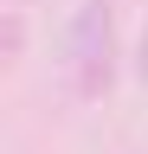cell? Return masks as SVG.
I'll list each match as a JSON object with an SVG mask.
<instances>
[{
  "label": "cell",
  "instance_id": "obj_1",
  "mask_svg": "<svg viewBox=\"0 0 148 154\" xmlns=\"http://www.w3.org/2000/svg\"><path fill=\"white\" fill-rule=\"evenodd\" d=\"M65 77L77 96H103L109 77H116V19H109V0H84L77 19L65 32Z\"/></svg>",
  "mask_w": 148,
  "mask_h": 154
},
{
  "label": "cell",
  "instance_id": "obj_2",
  "mask_svg": "<svg viewBox=\"0 0 148 154\" xmlns=\"http://www.w3.org/2000/svg\"><path fill=\"white\" fill-rule=\"evenodd\" d=\"M142 77H148V38H142Z\"/></svg>",
  "mask_w": 148,
  "mask_h": 154
}]
</instances>
